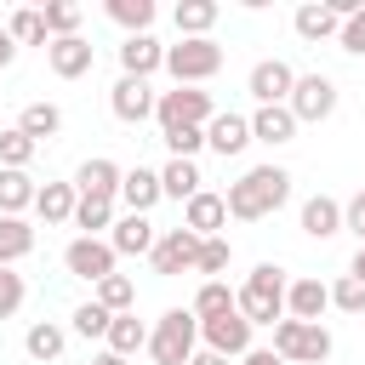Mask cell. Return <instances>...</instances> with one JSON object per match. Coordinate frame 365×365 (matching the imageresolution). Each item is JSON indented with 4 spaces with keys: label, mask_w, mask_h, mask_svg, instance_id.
<instances>
[{
    "label": "cell",
    "mask_w": 365,
    "mask_h": 365,
    "mask_svg": "<svg viewBox=\"0 0 365 365\" xmlns=\"http://www.w3.org/2000/svg\"><path fill=\"white\" fill-rule=\"evenodd\" d=\"M285 200H291V171L274 165V160L240 171V182H228V194H222L228 217H240V222H262V217H274Z\"/></svg>",
    "instance_id": "obj_1"
},
{
    "label": "cell",
    "mask_w": 365,
    "mask_h": 365,
    "mask_svg": "<svg viewBox=\"0 0 365 365\" xmlns=\"http://www.w3.org/2000/svg\"><path fill=\"white\" fill-rule=\"evenodd\" d=\"M285 268L279 262H257L251 274H245V285L234 291V308H240V319L257 331V325H279L285 319Z\"/></svg>",
    "instance_id": "obj_2"
},
{
    "label": "cell",
    "mask_w": 365,
    "mask_h": 365,
    "mask_svg": "<svg viewBox=\"0 0 365 365\" xmlns=\"http://www.w3.org/2000/svg\"><path fill=\"white\" fill-rule=\"evenodd\" d=\"M194 348H200V319H194L188 308H165L160 325L148 331V354H154V365H188Z\"/></svg>",
    "instance_id": "obj_3"
},
{
    "label": "cell",
    "mask_w": 365,
    "mask_h": 365,
    "mask_svg": "<svg viewBox=\"0 0 365 365\" xmlns=\"http://www.w3.org/2000/svg\"><path fill=\"white\" fill-rule=\"evenodd\" d=\"M274 354L285 365H325L331 359V331L325 325H302V319H279L274 325Z\"/></svg>",
    "instance_id": "obj_4"
},
{
    "label": "cell",
    "mask_w": 365,
    "mask_h": 365,
    "mask_svg": "<svg viewBox=\"0 0 365 365\" xmlns=\"http://www.w3.org/2000/svg\"><path fill=\"white\" fill-rule=\"evenodd\" d=\"M222 68V46L205 34V40H177V46H165V74L177 80V86H200V80H211Z\"/></svg>",
    "instance_id": "obj_5"
},
{
    "label": "cell",
    "mask_w": 365,
    "mask_h": 365,
    "mask_svg": "<svg viewBox=\"0 0 365 365\" xmlns=\"http://www.w3.org/2000/svg\"><path fill=\"white\" fill-rule=\"evenodd\" d=\"M285 108H291L297 125H319V120H331V114H336V80H331V74H297Z\"/></svg>",
    "instance_id": "obj_6"
},
{
    "label": "cell",
    "mask_w": 365,
    "mask_h": 365,
    "mask_svg": "<svg viewBox=\"0 0 365 365\" xmlns=\"http://www.w3.org/2000/svg\"><path fill=\"white\" fill-rule=\"evenodd\" d=\"M211 114H217V103H211V91H200V86H177V91H160V103H154V120H160V131L205 125Z\"/></svg>",
    "instance_id": "obj_7"
},
{
    "label": "cell",
    "mask_w": 365,
    "mask_h": 365,
    "mask_svg": "<svg viewBox=\"0 0 365 365\" xmlns=\"http://www.w3.org/2000/svg\"><path fill=\"white\" fill-rule=\"evenodd\" d=\"M114 262H120V257H114V245H108V240H86V234H80V240H68V251H63V268H68L74 279H91V285H97V279H108V274H114Z\"/></svg>",
    "instance_id": "obj_8"
},
{
    "label": "cell",
    "mask_w": 365,
    "mask_h": 365,
    "mask_svg": "<svg viewBox=\"0 0 365 365\" xmlns=\"http://www.w3.org/2000/svg\"><path fill=\"white\" fill-rule=\"evenodd\" d=\"M200 342L222 359H240V354H251V325L240 319V308H228L217 319H200Z\"/></svg>",
    "instance_id": "obj_9"
},
{
    "label": "cell",
    "mask_w": 365,
    "mask_h": 365,
    "mask_svg": "<svg viewBox=\"0 0 365 365\" xmlns=\"http://www.w3.org/2000/svg\"><path fill=\"white\" fill-rule=\"evenodd\" d=\"M291 86H297V68H291L285 57H262V63L251 68V80H245V91L257 97V108L285 103V97H291Z\"/></svg>",
    "instance_id": "obj_10"
},
{
    "label": "cell",
    "mask_w": 365,
    "mask_h": 365,
    "mask_svg": "<svg viewBox=\"0 0 365 365\" xmlns=\"http://www.w3.org/2000/svg\"><path fill=\"white\" fill-rule=\"evenodd\" d=\"M154 103H160V91L148 86V80H114V91H108V108H114V120H125V125H143V120H154Z\"/></svg>",
    "instance_id": "obj_11"
},
{
    "label": "cell",
    "mask_w": 365,
    "mask_h": 365,
    "mask_svg": "<svg viewBox=\"0 0 365 365\" xmlns=\"http://www.w3.org/2000/svg\"><path fill=\"white\" fill-rule=\"evenodd\" d=\"M325 308H331V285H325V279L302 274V279H291V285H285V319L319 325V314H325Z\"/></svg>",
    "instance_id": "obj_12"
},
{
    "label": "cell",
    "mask_w": 365,
    "mask_h": 365,
    "mask_svg": "<svg viewBox=\"0 0 365 365\" xmlns=\"http://www.w3.org/2000/svg\"><path fill=\"white\" fill-rule=\"evenodd\" d=\"M46 63H51L57 80H80V74H91L97 46H91L86 34H68V40H51V46H46Z\"/></svg>",
    "instance_id": "obj_13"
},
{
    "label": "cell",
    "mask_w": 365,
    "mask_h": 365,
    "mask_svg": "<svg viewBox=\"0 0 365 365\" xmlns=\"http://www.w3.org/2000/svg\"><path fill=\"white\" fill-rule=\"evenodd\" d=\"M165 68V46L154 40V34H125L120 40V74L125 80H148V74H160Z\"/></svg>",
    "instance_id": "obj_14"
},
{
    "label": "cell",
    "mask_w": 365,
    "mask_h": 365,
    "mask_svg": "<svg viewBox=\"0 0 365 365\" xmlns=\"http://www.w3.org/2000/svg\"><path fill=\"white\" fill-rule=\"evenodd\" d=\"M194 257H200V240H194L188 228H165V234L154 240V251H148L154 274H182V268H194Z\"/></svg>",
    "instance_id": "obj_15"
},
{
    "label": "cell",
    "mask_w": 365,
    "mask_h": 365,
    "mask_svg": "<svg viewBox=\"0 0 365 365\" xmlns=\"http://www.w3.org/2000/svg\"><path fill=\"white\" fill-rule=\"evenodd\" d=\"M205 148H217L222 160L245 154V148H251V120L234 114V108H228V114H211V120H205Z\"/></svg>",
    "instance_id": "obj_16"
},
{
    "label": "cell",
    "mask_w": 365,
    "mask_h": 365,
    "mask_svg": "<svg viewBox=\"0 0 365 365\" xmlns=\"http://www.w3.org/2000/svg\"><path fill=\"white\" fill-rule=\"evenodd\" d=\"M120 177L125 165L108 160V154H91L80 171H74V194H97V200H120Z\"/></svg>",
    "instance_id": "obj_17"
},
{
    "label": "cell",
    "mask_w": 365,
    "mask_h": 365,
    "mask_svg": "<svg viewBox=\"0 0 365 365\" xmlns=\"http://www.w3.org/2000/svg\"><path fill=\"white\" fill-rule=\"evenodd\" d=\"M222 222H228V205H222V194H211V188H200V194L182 205V228H188L194 240L222 234Z\"/></svg>",
    "instance_id": "obj_18"
},
{
    "label": "cell",
    "mask_w": 365,
    "mask_h": 365,
    "mask_svg": "<svg viewBox=\"0 0 365 365\" xmlns=\"http://www.w3.org/2000/svg\"><path fill=\"white\" fill-rule=\"evenodd\" d=\"M120 200H125V211H137V217H148L165 194H160V171H148V165H131L125 177H120Z\"/></svg>",
    "instance_id": "obj_19"
},
{
    "label": "cell",
    "mask_w": 365,
    "mask_h": 365,
    "mask_svg": "<svg viewBox=\"0 0 365 365\" xmlns=\"http://www.w3.org/2000/svg\"><path fill=\"white\" fill-rule=\"evenodd\" d=\"M154 222L148 217H137V211H125L120 222H114V234H108V245H114V257H148L154 251Z\"/></svg>",
    "instance_id": "obj_20"
},
{
    "label": "cell",
    "mask_w": 365,
    "mask_h": 365,
    "mask_svg": "<svg viewBox=\"0 0 365 365\" xmlns=\"http://www.w3.org/2000/svg\"><path fill=\"white\" fill-rule=\"evenodd\" d=\"M245 120H251V143L285 148V143L297 137V120H291V108H285V103H274V108H257V114H245Z\"/></svg>",
    "instance_id": "obj_21"
},
{
    "label": "cell",
    "mask_w": 365,
    "mask_h": 365,
    "mask_svg": "<svg viewBox=\"0 0 365 365\" xmlns=\"http://www.w3.org/2000/svg\"><path fill=\"white\" fill-rule=\"evenodd\" d=\"M74 182H46V188H34V217L46 222V228H57V222H74Z\"/></svg>",
    "instance_id": "obj_22"
},
{
    "label": "cell",
    "mask_w": 365,
    "mask_h": 365,
    "mask_svg": "<svg viewBox=\"0 0 365 365\" xmlns=\"http://www.w3.org/2000/svg\"><path fill=\"white\" fill-rule=\"evenodd\" d=\"M302 234H308V240H331V234H342V200H331V194L302 200Z\"/></svg>",
    "instance_id": "obj_23"
},
{
    "label": "cell",
    "mask_w": 365,
    "mask_h": 365,
    "mask_svg": "<svg viewBox=\"0 0 365 365\" xmlns=\"http://www.w3.org/2000/svg\"><path fill=\"white\" fill-rule=\"evenodd\" d=\"M217 17H222V6H217V0H177V11H171V23H177V34H182V40H205Z\"/></svg>",
    "instance_id": "obj_24"
},
{
    "label": "cell",
    "mask_w": 365,
    "mask_h": 365,
    "mask_svg": "<svg viewBox=\"0 0 365 365\" xmlns=\"http://www.w3.org/2000/svg\"><path fill=\"white\" fill-rule=\"evenodd\" d=\"M200 182H205V177H200L194 160H165V165H160V194H165V200H182V205H188V200L200 194Z\"/></svg>",
    "instance_id": "obj_25"
},
{
    "label": "cell",
    "mask_w": 365,
    "mask_h": 365,
    "mask_svg": "<svg viewBox=\"0 0 365 365\" xmlns=\"http://www.w3.org/2000/svg\"><path fill=\"white\" fill-rule=\"evenodd\" d=\"M103 342H108V354L131 359L137 348H148V325H143L137 314H114V319H108V336H103Z\"/></svg>",
    "instance_id": "obj_26"
},
{
    "label": "cell",
    "mask_w": 365,
    "mask_h": 365,
    "mask_svg": "<svg viewBox=\"0 0 365 365\" xmlns=\"http://www.w3.org/2000/svg\"><path fill=\"white\" fill-rule=\"evenodd\" d=\"M23 348H29V359L46 365V359H57V354L68 348V331H63L57 319H34V325L23 331Z\"/></svg>",
    "instance_id": "obj_27"
},
{
    "label": "cell",
    "mask_w": 365,
    "mask_h": 365,
    "mask_svg": "<svg viewBox=\"0 0 365 365\" xmlns=\"http://www.w3.org/2000/svg\"><path fill=\"white\" fill-rule=\"evenodd\" d=\"M74 228H80L86 240H103V228H114V200L80 194V200H74Z\"/></svg>",
    "instance_id": "obj_28"
},
{
    "label": "cell",
    "mask_w": 365,
    "mask_h": 365,
    "mask_svg": "<svg viewBox=\"0 0 365 365\" xmlns=\"http://www.w3.org/2000/svg\"><path fill=\"white\" fill-rule=\"evenodd\" d=\"M29 205H34V177L0 165V217H23Z\"/></svg>",
    "instance_id": "obj_29"
},
{
    "label": "cell",
    "mask_w": 365,
    "mask_h": 365,
    "mask_svg": "<svg viewBox=\"0 0 365 365\" xmlns=\"http://www.w3.org/2000/svg\"><path fill=\"white\" fill-rule=\"evenodd\" d=\"M17 131H23L29 143H40V137H57V131H63V108H57V103H29V108L17 114Z\"/></svg>",
    "instance_id": "obj_30"
},
{
    "label": "cell",
    "mask_w": 365,
    "mask_h": 365,
    "mask_svg": "<svg viewBox=\"0 0 365 365\" xmlns=\"http://www.w3.org/2000/svg\"><path fill=\"white\" fill-rule=\"evenodd\" d=\"M29 251H34V228H29L23 217H0V268L23 262Z\"/></svg>",
    "instance_id": "obj_31"
},
{
    "label": "cell",
    "mask_w": 365,
    "mask_h": 365,
    "mask_svg": "<svg viewBox=\"0 0 365 365\" xmlns=\"http://www.w3.org/2000/svg\"><path fill=\"white\" fill-rule=\"evenodd\" d=\"M291 23H297V34H302V40H336V29H342V23L325 11V0L297 6V17H291Z\"/></svg>",
    "instance_id": "obj_32"
},
{
    "label": "cell",
    "mask_w": 365,
    "mask_h": 365,
    "mask_svg": "<svg viewBox=\"0 0 365 365\" xmlns=\"http://www.w3.org/2000/svg\"><path fill=\"white\" fill-rule=\"evenodd\" d=\"M6 34H11L17 46H51V34H46V17H40V6H17V11L6 17Z\"/></svg>",
    "instance_id": "obj_33"
},
{
    "label": "cell",
    "mask_w": 365,
    "mask_h": 365,
    "mask_svg": "<svg viewBox=\"0 0 365 365\" xmlns=\"http://www.w3.org/2000/svg\"><path fill=\"white\" fill-rule=\"evenodd\" d=\"M228 308H234V291H228V279H200V291H194L188 314H194V319H217V314H228Z\"/></svg>",
    "instance_id": "obj_34"
},
{
    "label": "cell",
    "mask_w": 365,
    "mask_h": 365,
    "mask_svg": "<svg viewBox=\"0 0 365 365\" xmlns=\"http://www.w3.org/2000/svg\"><path fill=\"white\" fill-rule=\"evenodd\" d=\"M91 302H103L108 314H131L137 308V285H131V274H108V279H97V297Z\"/></svg>",
    "instance_id": "obj_35"
},
{
    "label": "cell",
    "mask_w": 365,
    "mask_h": 365,
    "mask_svg": "<svg viewBox=\"0 0 365 365\" xmlns=\"http://www.w3.org/2000/svg\"><path fill=\"white\" fill-rule=\"evenodd\" d=\"M125 34H148V23H154V0H108L103 6Z\"/></svg>",
    "instance_id": "obj_36"
},
{
    "label": "cell",
    "mask_w": 365,
    "mask_h": 365,
    "mask_svg": "<svg viewBox=\"0 0 365 365\" xmlns=\"http://www.w3.org/2000/svg\"><path fill=\"white\" fill-rule=\"evenodd\" d=\"M40 17H46V34L51 40H68V34H80V6L74 0H51V6H40Z\"/></svg>",
    "instance_id": "obj_37"
},
{
    "label": "cell",
    "mask_w": 365,
    "mask_h": 365,
    "mask_svg": "<svg viewBox=\"0 0 365 365\" xmlns=\"http://www.w3.org/2000/svg\"><path fill=\"white\" fill-rule=\"evenodd\" d=\"M234 262V245L222 240V234H211V240H200V257H194V274H205V279H222V268Z\"/></svg>",
    "instance_id": "obj_38"
},
{
    "label": "cell",
    "mask_w": 365,
    "mask_h": 365,
    "mask_svg": "<svg viewBox=\"0 0 365 365\" xmlns=\"http://www.w3.org/2000/svg\"><path fill=\"white\" fill-rule=\"evenodd\" d=\"M34 148H40V143H29L17 125H6V131H0V165H6V171H29Z\"/></svg>",
    "instance_id": "obj_39"
},
{
    "label": "cell",
    "mask_w": 365,
    "mask_h": 365,
    "mask_svg": "<svg viewBox=\"0 0 365 365\" xmlns=\"http://www.w3.org/2000/svg\"><path fill=\"white\" fill-rule=\"evenodd\" d=\"M68 319H74V336H86V342H91V336H108V319H114V314H108L103 302H80Z\"/></svg>",
    "instance_id": "obj_40"
},
{
    "label": "cell",
    "mask_w": 365,
    "mask_h": 365,
    "mask_svg": "<svg viewBox=\"0 0 365 365\" xmlns=\"http://www.w3.org/2000/svg\"><path fill=\"white\" fill-rule=\"evenodd\" d=\"M160 137H165L171 160H194V154L205 148V125H182V131H160Z\"/></svg>",
    "instance_id": "obj_41"
},
{
    "label": "cell",
    "mask_w": 365,
    "mask_h": 365,
    "mask_svg": "<svg viewBox=\"0 0 365 365\" xmlns=\"http://www.w3.org/2000/svg\"><path fill=\"white\" fill-rule=\"evenodd\" d=\"M331 308H342V314H365V279L342 274V279L331 285Z\"/></svg>",
    "instance_id": "obj_42"
},
{
    "label": "cell",
    "mask_w": 365,
    "mask_h": 365,
    "mask_svg": "<svg viewBox=\"0 0 365 365\" xmlns=\"http://www.w3.org/2000/svg\"><path fill=\"white\" fill-rule=\"evenodd\" d=\"M23 297H29V285H23V274H11V268H0V319H11V314L23 308Z\"/></svg>",
    "instance_id": "obj_43"
},
{
    "label": "cell",
    "mask_w": 365,
    "mask_h": 365,
    "mask_svg": "<svg viewBox=\"0 0 365 365\" xmlns=\"http://www.w3.org/2000/svg\"><path fill=\"white\" fill-rule=\"evenodd\" d=\"M336 46H342V51H354V57H365V11H354V17L336 29Z\"/></svg>",
    "instance_id": "obj_44"
},
{
    "label": "cell",
    "mask_w": 365,
    "mask_h": 365,
    "mask_svg": "<svg viewBox=\"0 0 365 365\" xmlns=\"http://www.w3.org/2000/svg\"><path fill=\"white\" fill-rule=\"evenodd\" d=\"M342 228H348V234L365 245V188H359L354 200H342Z\"/></svg>",
    "instance_id": "obj_45"
},
{
    "label": "cell",
    "mask_w": 365,
    "mask_h": 365,
    "mask_svg": "<svg viewBox=\"0 0 365 365\" xmlns=\"http://www.w3.org/2000/svg\"><path fill=\"white\" fill-rule=\"evenodd\" d=\"M240 365H285L274 348H251V354H240Z\"/></svg>",
    "instance_id": "obj_46"
},
{
    "label": "cell",
    "mask_w": 365,
    "mask_h": 365,
    "mask_svg": "<svg viewBox=\"0 0 365 365\" xmlns=\"http://www.w3.org/2000/svg\"><path fill=\"white\" fill-rule=\"evenodd\" d=\"M11 57H17V40L0 29V68H11Z\"/></svg>",
    "instance_id": "obj_47"
},
{
    "label": "cell",
    "mask_w": 365,
    "mask_h": 365,
    "mask_svg": "<svg viewBox=\"0 0 365 365\" xmlns=\"http://www.w3.org/2000/svg\"><path fill=\"white\" fill-rule=\"evenodd\" d=\"M188 365H228V359H222V354H211V348H194V359H188Z\"/></svg>",
    "instance_id": "obj_48"
},
{
    "label": "cell",
    "mask_w": 365,
    "mask_h": 365,
    "mask_svg": "<svg viewBox=\"0 0 365 365\" xmlns=\"http://www.w3.org/2000/svg\"><path fill=\"white\" fill-rule=\"evenodd\" d=\"M348 274H354V279H365V245L354 251V262H348Z\"/></svg>",
    "instance_id": "obj_49"
},
{
    "label": "cell",
    "mask_w": 365,
    "mask_h": 365,
    "mask_svg": "<svg viewBox=\"0 0 365 365\" xmlns=\"http://www.w3.org/2000/svg\"><path fill=\"white\" fill-rule=\"evenodd\" d=\"M91 365H125V359H120V354H108V348H103V354H97V359H91Z\"/></svg>",
    "instance_id": "obj_50"
}]
</instances>
